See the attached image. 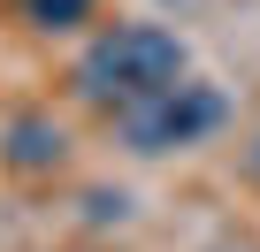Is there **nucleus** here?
<instances>
[{
    "instance_id": "f257e3e1",
    "label": "nucleus",
    "mask_w": 260,
    "mask_h": 252,
    "mask_svg": "<svg viewBox=\"0 0 260 252\" xmlns=\"http://www.w3.org/2000/svg\"><path fill=\"white\" fill-rule=\"evenodd\" d=\"M169 84H184V39L161 31V23H115L84 46L77 61V92L107 115H130V107H146L161 99Z\"/></svg>"
},
{
    "instance_id": "f03ea898",
    "label": "nucleus",
    "mask_w": 260,
    "mask_h": 252,
    "mask_svg": "<svg viewBox=\"0 0 260 252\" xmlns=\"http://www.w3.org/2000/svg\"><path fill=\"white\" fill-rule=\"evenodd\" d=\"M222 115H230V99H222L214 84L184 77V84H169L161 99H146V107L115 115V130H122V146H130V153H184V146H199V138H214V130H222Z\"/></svg>"
},
{
    "instance_id": "7ed1b4c3",
    "label": "nucleus",
    "mask_w": 260,
    "mask_h": 252,
    "mask_svg": "<svg viewBox=\"0 0 260 252\" xmlns=\"http://www.w3.org/2000/svg\"><path fill=\"white\" fill-rule=\"evenodd\" d=\"M61 153H69V138L54 130L46 115H16V130H8V168L39 176V168H61Z\"/></svg>"
},
{
    "instance_id": "20e7f679",
    "label": "nucleus",
    "mask_w": 260,
    "mask_h": 252,
    "mask_svg": "<svg viewBox=\"0 0 260 252\" xmlns=\"http://www.w3.org/2000/svg\"><path fill=\"white\" fill-rule=\"evenodd\" d=\"M23 16H31L39 31H69V23L92 16V0H23Z\"/></svg>"
},
{
    "instance_id": "39448f33",
    "label": "nucleus",
    "mask_w": 260,
    "mask_h": 252,
    "mask_svg": "<svg viewBox=\"0 0 260 252\" xmlns=\"http://www.w3.org/2000/svg\"><path fill=\"white\" fill-rule=\"evenodd\" d=\"M252 168H260V146H252Z\"/></svg>"
}]
</instances>
